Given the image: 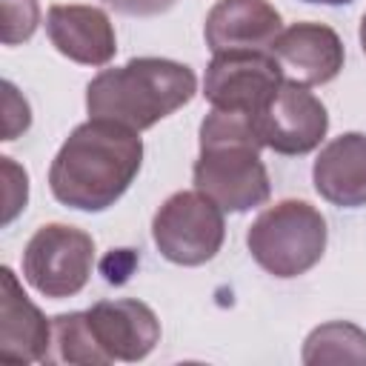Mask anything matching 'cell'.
I'll list each match as a JSON object with an SVG mask.
<instances>
[{"label":"cell","instance_id":"cell-22","mask_svg":"<svg viewBox=\"0 0 366 366\" xmlns=\"http://www.w3.org/2000/svg\"><path fill=\"white\" fill-rule=\"evenodd\" d=\"M306 3H323V6H346L352 0H306Z\"/></svg>","mask_w":366,"mask_h":366},{"label":"cell","instance_id":"cell-6","mask_svg":"<svg viewBox=\"0 0 366 366\" xmlns=\"http://www.w3.org/2000/svg\"><path fill=\"white\" fill-rule=\"evenodd\" d=\"M157 252L177 266L209 263L226 237L223 209L203 192H174L152 220Z\"/></svg>","mask_w":366,"mask_h":366},{"label":"cell","instance_id":"cell-8","mask_svg":"<svg viewBox=\"0 0 366 366\" xmlns=\"http://www.w3.org/2000/svg\"><path fill=\"white\" fill-rule=\"evenodd\" d=\"M254 129L266 149L295 157L309 154L323 143L329 132V114L303 83L283 80L272 103L254 117Z\"/></svg>","mask_w":366,"mask_h":366},{"label":"cell","instance_id":"cell-20","mask_svg":"<svg viewBox=\"0 0 366 366\" xmlns=\"http://www.w3.org/2000/svg\"><path fill=\"white\" fill-rule=\"evenodd\" d=\"M134 266H137V254L132 249H112L106 254V260L100 263V272L109 283H126L129 274L134 272Z\"/></svg>","mask_w":366,"mask_h":366},{"label":"cell","instance_id":"cell-13","mask_svg":"<svg viewBox=\"0 0 366 366\" xmlns=\"http://www.w3.org/2000/svg\"><path fill=\"white\" fill-rule=\"evenodd\" d=\"M51 349V320L29 300L17 274L0 269V357L14 363L46 360Z\"/></svg>","mask_w":366,"mask_h":366},{"label":"cell","instance_id":"cell-23","mask_svg":"<svg viewBox=\"0 0 366 366\" xmlns=\"http://www.w3.org/2000/svg\"><path fill=\"white\" fill-rule=\"evenodd\" d=\"M360 46H363V54H366V14L360 20Z\"/></svg>","mask_w":366,"mask_h":366},{"label":"cell","instance_id":"cell-2","mask_svg":"<svg viewBox=\"0 0 366 366\" xmlns=\"http://www.w3.org/2000/svg\"><path fill=\"white\" fill-rule=\"evenodd\" d=\"M254 117L212 109L200 123V154L192 177L194 189L212 197L223 212H249L272 194L269 172L260 160Z\"/></svg>","mask_w":366,"mask_h":366},{"label":"cell","instance_id":"cell-21","mask_svg":"<svg viewBox=\"0 0 366 366\" xmlns=\"http://www.w3.org/2000/svg\"><path fill=\"white\" fill-rule=\"evenodd\" d=\"M106 6H112L120 14H132V17H154L169 11L177 0H103Z\"/></svg>","mask_w":366,"mask_h":366},{"label":"cell","instance_id":"cell-10","mask_svg":"<svg viewBox=\"0 0 366 366\" xmlns=\"http://www.w3.org/2000/svg\"><path fill=\"white\" fill-rule=\"evenodd\" d=\"M86 315L109 360H143L160 340V320L143 300H97L92 309H86Z\"/></svg>","mask_w":366,"mask_h":366},{"label":"cell","instance_id":"cell-11","mask_svg":"<svg viewBox=\"0 0 366 366\" xmlns=\"http://www.w3.org/2000/svg\"><path fill=\"white\" fill-rule=\"evenodd\" d=\"M283 31L280 11L269 0H217L203 26L212 54L220 51H269Z\"/></svg>","mask_w":366,"mask_h":366},{"label":"cell","instance_id":"cell-15","mask_svg":"<svg viewBox=\"0 0 366 366\" xmlns=\"http://www.w3.org/2000/svg\"><path fill=\"white\" fill-rule=\"evenodd\" d=\"M303 363H366V332L349 320H332L309 332Z\"/></svg>","mask_w":366,"mask_h":366},{"label":"cell","instance_id":"cell-3","mask_svg":"<svg viewBox=\"0 0 366 366\" xmlns=\"http://www.w3.org/2000/svg\"><path fill=\"white\" fill-rule=\"evenodd\" d=\"M194 92L197 77L186 63L169 57H132L126 66L103 69L92 77L86 86V109L89 117L143 132L186 106Z\"/></svg>","mask_w":366,"mask_h":366},{"label":"cell","instance_id":"cell-1","mask_svg":"<svg viewBox=\"0 0 366 366\" xmlns=\"http://www.w3.org/2000/svg\"><path fill=\"white\" fill-rule=\"evenodd\" d=\"M143 166L140 132L89 117L60 146L49 169L57 203L77 212H106L134 183Z\"/></svg>","mask_w":366,"mask_h":366},{"label":"cell","instance_id":"cell-7","mask_svg":"<svg viewBox=\"0 0 366 366\" xmlns=\"http://www.w3.org/2000/svg\"><path fill=\"white\" fill-rule=\"evenodd\" d=\"M283 80V69L272 51H220L206 66L203 97L212 109L257 117Z\"/></svg>","mask_w":366,"mask_h":366},{"label":"cell","instance_id":"cell-18","mask_svg":"<svg viewBox=\"0 0 366 366\" xmlns=\"http://www.w3.org/2000/svg\"><path fill=\"white\" fill-rule=\"evenodd\" d=\"M3 166V177H6V206H3V226H9L29 200V174L26 169H20L11 157H0Z\"/></svg>","mask_w":366,"mask_h":366},{"label":"cell","instance_id":"cell-12","mask_svg":"<svg viewBox=\"0 0 366 366\" xmlns=\"http://www.w3.org/2000/svg\"><path fill=\"white\" fill-rule=\"evenodd\" d=\"M46 34L63 57L80 66H106L117 54L114 26L100 6H51L46 14Z\"/></svg>","mask_w":366,"mask_h":366},{"label":"cell","instance_id":"cell-14","mask_svg":"<svg viewBox=\"0 0 366 366\" xmlns=\"http://www.w3.org/2000/svg\"><path fill=\"white\" fill-rule=\"evenodd\" d=\"M312 180L317 194L332 206H366V134L346 132L329 140L312 166Z\"/></svg>","mask_w":366,"mask_h":366},{"label":"cell","instance_id":"cell-4","mask_svg":"<svg viewBox=\"0 0 366 366\" xmlns=\"http://www.w3.org/2000/svg\"><path fill=\"white\" fill-rule=\"evenodd\" d=\"M326 217L306 200H280L263 209L246 232V246L260 269L274 277H297L326 252Z\"/></svg>","mask_w":366,"mask_h":366},{"label":"cell","instance_id":"cell-17","mask_svg":"<svg viewBox=\"0 0 366 366\" xmlns=\"http://www.w3.org/2000/svg\"><path fill=\"white\" fill-rule=\"evenodd\" d=\"M40 23L37 0H3V43L17 46L26 43Z\"/></svg>","mask_w":366,"mask_h":366},{"label":"cell","instance_id":"cell-19","mask_svg":"<svg viewBox=\"0 0 366 366\" xmlns=\"http://www.w3.org/2000/svg\"><path fill=\"white\" fill-rule=\"evenodd\" d=\"M3 109H6V117H3V140H14L20 132L29 129L31 112H29V103L17 94V89L9 80L3 83Z\"/></svg>","mask_w":366,"mask_h":366},{"label":"cell","instance_id":"cell-9","mask_svg":"<svg viewBox=\"0 0 366 366\" xmlns=\"http://www.w3.org/2000/svg\"><path fill=\"white\" fill-rule=\"evenodd\" d=\"M269 51L280 63L283 77L303 86L335 80L346 60L343 40L326 23H292L274 37Z\"/></svg>","mask_w":366,"mask_h":366},{"label":"cell","instance_id":"cell-16","mask_svg":"<svg viewBox=\"0 0 366 366\" xmlns=\"http://www.w3.org/2000/svg\"><path fill=\"white\" fill-rule=\"evenodd\" d=\"M46 360L63 363H83V366H106L112 363L109 355L100 349L86 312H69L51 317V349Z\"/></svg>","mask_w":366,"mask_h":366},{"label":"cell","instance_id":"cell-5","mask_svg":"<svg viewBox=\"0 0 366 366\" xmlns=\"http://www.w3.org/2000/svg\"><path fill=\"white\" fill-rule=\"evenodd\" d=\"M92 266L94 240L77 226L46 223L29 237L23 249L26 283L51 300H63L83 292L92 277Z\"/></svg>","mask_w":366,"mask_h":366}]
</instances>
